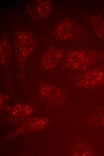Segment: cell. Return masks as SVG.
Listing matches in <instances>:
<instances>
[{"label": "cell", "mask_w": 104, "mask_h": 156, "mask_svg": "<svg viewBox=\"0 0 104 156\" xmlns=\"http://www.w3.org/2000/svg\"><path fill=\"white\" fill-rule=\"evenodd\" d=\"M104 60V52L98 50H77L68 54L65 62L67 68L84 71Z\"/></svg>", "instance_id": "1"}, {"label": "cell", "mask_w": 104, "mask_h": 156, "mask_svg": "<svg viewBox=\"0 0 104 156\" xmlns=\"http://www.w3.org/2000/svg\"><path fill=\"white\" fill-rule=\"evenodd\" d=\"M73 83L85 88H96L104 85V62L77 75L73 79Z\"/></svg>", "instance_id": "2"}, {"label": "cell", "mask_w": 104, "mask_h": 156, "mask_svg": "<svg viewBox=\"0 0 104 156\" xmlns=\"http://www.w3.org/2000/svg\"><path fill=\"white\" fill-rule=\"evenodd\" d=\"M26 8L28 13L32 17L41 19L48 16L51 11L52 6L49 1L36 0L30 2Z\"/></svg>", "instance_id": "3"}, {"label": "cell", "mask_w": 104, "mask_h": 156, "mask_svg": "<svg viewBox=\"0 0 104 156\" xmlns=\"http://www.w3.org/2000/svg\"><path fill=\"white\" fill-rule=\"evenodd\" d=\"M80 30L77 23L70 20H65L58 26L56 32L61 39L67 40L76 37L80 33Z\"/></svg>", "instance_id": "4"}, {"label": "cell", "mask_w": 104, "mask_h": 156, "mask_svg": "<svg viewBox=\"0 0 104 156\" xmlns=\"http://www.w3.org/2000/svg\"><path fill=\"white\" fill-rule=\"evenodd\" d=\"M16 40L19 52L24 59L33 49L35 45L34 39L30 33L23 32L18 34Z\"/></svg>", "instance_id": "5"}, {"label": "cell", "mask_w": 104, "mask_h": 156, "mask_svg": "<svg viewBox=\"0 0 104 156\" xmlns=\"http://www.w3.org/2000/svg\"><path fill=\"white\" fill-rule=\"evenodd\" d=\"M62 50L55 47L50 48L43 56L42 62L46 68L51 69L54 68L64 55Z\"/></svg>", "instance_id": "6"}, {"label": "cell", "mask_w": 104, "mask_h": 156, "mask_svg": "<svg viewBox=\"0 0 104 156\" xmlns=\"http://www.w3.org/2000/svg\"><path fill=\"white\" fill-rule=\"evenodd\" d=\"M87 18L98 36L104 40V19L100 15H87Z\"/></svg>", "instance_id": "7"}, {"label": "cell", "mask_w": 104, "mask_h": 156, "mask_svg": "<svg viewBox=\"0 0 104 156\" xmlns=\"http://www.w3.org/2000/svg\"><path fill=\"white\" fill-rule=\"evenodd\" d=\"M1 57L2 60L4 61L5 59H9V56L10 54V48L8 41L5 39H2L0 42Z\"/></svg>", "instance_id": "8"}, {"label": "cell", "mask_w": 104, "mask_h": 156, "mask_svg": "<svg viewBox=\"0 0 104 156\" xmlns=\"http://www.w3.org/2000/svg\"><path fill=\"white\" fill-rule=\"evenodd\" d=\"M103 125H104V116L103 118Z\"/></svg>", "instance_id": "9"}]
</instances>
